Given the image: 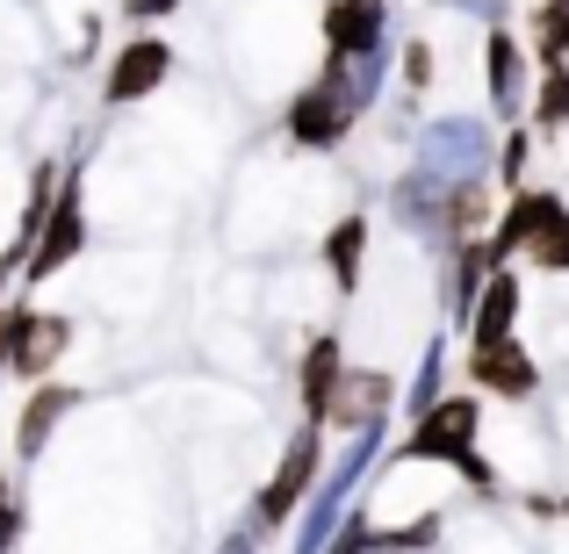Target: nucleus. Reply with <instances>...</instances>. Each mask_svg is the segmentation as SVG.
I'll return each instance as SVG.
<instances>
[{"mask_svg":"<svg viewBox=\"0 0 569 554\" xmlns=\"http://www.w3.org/2000/svg\"><path fill=\"white\" fill-rule=\"evenodd\" d=\"M440 396H447V339H432L426 361H418V374H411V389H403L397 403H403V417H426Z\"/></svg>","mask_w":569,"mask_h":554,"instance_id":"nucleus-21","label":"nucleus"},{"mask_svg":"<svg viewBox=\"0 0 569 554\" xmlns=\"http://www.w3.org/2000/svg\"><path fill=\"white\" fill-rule=\"evenodd\" d=\"M455 8L483 14V29H498V22H505V8H512V0H455Z\"/></svg>","mask_w":569,"mask_h":554,"instance_id":"nucleus-27","label":"nucleus"},{"mask_svg":"<svg viewBox=\"0 0 569 554\" xmlns=\"http://www.w3.org/2000/svg\"><path fill=\"white\" fill-rule=\"evenodd\" d=\"M519 310H527V281L512 274V266H498V274L483 281V295H476L469 310V346H505V339H519Z\"/></svg>","mask_w":569,"mask_h":554,"instance_id":"nucleus-15","label":"nucleus"},{"mask_svg":"<svg viewBox=\"0 0 569 554\" xmlns=\"http://www.w3.org/2000/svg\"><path fill=\"white\" fill-rule=\"evenodd\" d=\"M469 389L476 396L527 403V396H541V361H533L519 339H505V346H469Z\"/></svg>","mask_w":569,"mask_h":554,"instance_id":"nucleus-13","label":"nucleus"},{"mask_svg":"<svg viewBox=\"0 0 569 554\" xmlns=\"http://www.w3.org/2000/svg\"><path fill=\"white\" fill-rule=\"evenodd\" d=\"M72 403H80V389L66 382H37L22 396V417H14V461H43V446H51V432L72 417Z\"/></svg>","mask_w":569,"mask_h":554,"instance_id":"nucleus-16","label":"nucleus"},{"mask_svg":"<svg viewBox=\"0 0 569 554\" xmlns=\"http://www.w3.org/2000/svg\"><path fill=\"white\" fill-rule=\"evenodd\" d=\"M167 80H173V43L167 37H130L123 51L109 58V72H101V101H109V109H130V101H152Z\"/></svg>","mask_w":569,"mask_h":554,"instance_id":"nucleus-10","label":"nucleus"},{"mask_svg":"<svg viewBox=\"0 0 569 554\" xmlns=\"http://www.w3.org/2000/svg\"><path fill=\"white\" fill-rule=\"evenodd\" d=\"M527 123L541 130V138H562V130H569V66H556V72H541V80H533Z\"/></svg>","mask_w":569,"mask_h":554,"instance_id":"nucleus-19","label":"nucleus"},{"mask_svg":"<svg viewBox=\"0 0 569 554\" xmlns=\"http://www.w3.org/2000/svg\"><path fill=\"white\" fill-rule=\"evenodd\" d=\"M483 396H440L426 417H411V432L397 440V461H440V469H455L469 490H498V469L483 461Z\"/></svg>","mask_w":569,"mask_h":554,"instance_id":"nucleus-2","label":"nucleus"},{"mask_svg":"<svg viewBox=\"0 0 569 554\" xmlns=\"http://www.w3.org/2000/svg\"><path fill=\"white\" fill-rule=\"evenodd\" d=\"M490 260L512 266V260H533L541 274H569V202L548 188H519L505 194L498 223H490Z\"/></svg>","mask_w":569,"mask_h":554,"instance_id":"nucleus-3","label":"nucleus"},{"mask_svg":"<svg viewBox=\"0 0 569 554\" xmlns=\"http://www.w3.org/2000/svg\"><path fill=\"white\" fill-rule=\"evenodd\" d=\"M527 51L541 58V72L569 66V0H541V8H533V43Z\"/></svg>","mask_w":569,"mask_h":554,"instance_id":"nucleus-20","label":"nucleus"},{"mask_svg":"<svg viewBox=\"0 0 569 554\" xmlns=\"http://www.w3.org/2000/svg\"><path fill=\"white\" fill-rule=\"evenodd\" d=\"M123 8H130V22H159V14H173L181 0H123Z\"/></svg>","mask_w":569,"mask_h":554,"instance_id":"nucleus-26","label":"nucleus"},{"mask_svg":"<svg viewBox=\"0 0 569 554\" xmlns=\"http://www.w3.org/2000/svg\"><path fill=\"white\" fill-rule=\"evenodd\" d=\"M389 209L403 216V231H418L426 245H440V252H455L461 238H490V223H498L490 173H476V181H447V173L403 167L397 181H389Z\"/></svg>","mask_w":569,"mask_h":554,"instance_id":"nucleus-1","label":"nucleus"},{"mask_svg":"<svg viewBox=\"0 0 569 554\" xmlns=\"http://www.w3.org/2000/svg\"><path fill=\"white\" fill-rule=\"evenodd\" d=\"M29 533V504H22V483L14 475H0V554H14Z\"/></svg>","mask_w":569,"mask_h":554,"instance_id":"nucleus-24","label":"nucleus"},{"mask_svg":"<svg viewBox=\"0 0 569 554\" xmlns=\"http://www.w3.org/2000/svg\"><path fill=\"white\" fill-rule=\"evenodd\" d=\"M325 266H332V289L353 295L361 289V266H368V216H339L325 231Z\"/></svg>","mask_w":569,"mask_h":554,"instance_id":"nucleus-18","label":"nucleus"},{"mask_svg":"<svg viewBox=\"0 0 569 554\" xmlns=\"http://www.w3.org/2000/svg\"><path fill=\"white\" fill-rule=\"evenodd\" d=\"M527 159H533V123H512L498 144V167H490V181H505V194L527 188Z\"/></svg>","mask_w":569,"mask_h":554,"instance_id":"nucleus-22","label":"nucleus"},{"mask_svg":"<svg viewBox=\"0 0 569 554\" xmlns=\"http://www.w3.org/2000/svg\"><path fill=\"white\" fill-rule=\"evenodd\" d=\"M397 396L403 389L389 382L382 367H347L339 374V396H332V417H325V432H376V425H389V411H397Z\"/></svg>","mask_w":569,"mask_h":554,"instance_id":"nucleus-12","label":"nucleus"},{"mask_svg":"<svg viewBox=\"0 0 569 554\" xmlns=\"http://www.w3.org/2000/svg\"><path fill=\"white\" fill-rule=\"evenodd\" d=\"M217 554H260V533H252V526H231L217 541Z\"/></svg>","mask_w":569,"mask_h":554,"instance_id":"nucleus-25","label":"nucleus"},{"mask_svg":"<svg viewBox=\"0 0 569 554\" xmlns=\"http://www.w3.org/2000/svg\"><path fill=\"white\" fill-rule=\"evenodd\" d=\"M411 167L426 173H447V181H476V173L498 167V138H490V123H476V115H432V123L411 130Z\"/></svg>","mask_w":569,"mask_h":554,"instance_id":"nucleus-6","label":"nucleus"},{"mask_svg":"<svg viewBox=\"0 0 569 554\" xmlns=\"http://www.w3.org/2000/svg\"><path fill=\"white\" fill-rule=\"evenodd\" d=\"M339 374H347V339H339V332H318L303 346V361H296V403H303V425H325V417H332Z\"/></svg>","mask_w":569,"mask_h":554,"instance_id":"nucleus-14","label":"nucleus"},{"mask_svg":"<svg viewBox=\"0 0 569 554\" xmlns=\"http://www.w3.org/2000/svg\"><path fill=\"white\" fill-rule=\"evenodd\" d=\"M281 130H289L296 152H339V144H347L353 130H361V109H353V101H347V94H339V87L318 72V80H310L303 94L289 101Z\"/></svg>","mask_w":569,"mask_h":554,"instance_id":"nucleus-8","label":"nucleus"},{"mask_svg":"<svg viewBox=\"0 0 569 554\" xmlns=\"http://www.w3.org/2000/svg\"><path fill=\"white\" fill-rule=\"evenodd\" d=\"M483 101L505 130L527 123V101H533V51L512 37V29H483Z\"/></svg>","mask_w":569,"mask_h":554,"instance_id":"nucleus-9","label":"nucleus"},{"mask_svg":"<svg viewBox=\"0 0 569 554\" xmlns=\"http://www.w3.org/2000/svg\"><path fill=\"white\" fill-rule=\"evenodd\" d=\"M318 475H325V425H296L289 446H281V461H274V475L252 490V518H246V526L260 533V541L281 533V526H296L303 497L318 490Z\"/></svg>","mask_w":569,"mask_h":554,"instance_id":"nucleus-4","label":"nucleus"},{"mask_svg":"<svg viewBox=\"0 0 569 554\" xmlns=\"http://www.w3.org/2000/svg\"><path fill=\"white\" fill-rule=\"evenodd\" d=\"M87 252V202H80V167H66V181H58V202H51V216H43V231H37V245H29V260H22V289H43L51 274H66L72 260Z\"/></svg>","mask_w":569,"mask_h":554,"instance_id":"nucleus-7","label":"nucleus"},{"mask_svg":"<svg viewBox=\"0 0 569 554\" xmlns=\"http://www.w3.org/2000/svg\"><path fill=\"white\" fill-rule=\"evenodd\" d=\"M72 346V318L58 310H29V303H0V374L43 382Z\"/></svg>","mask_w":569,"mask_h":554,"instance_id":"nucleus-5","label":"nucleus"},{"mask_svg":"<svg viewBox=\"0 0 569 554\" xmlns=\"http://www.w3.org/2000/svg\"><path fill=\"white\" fill-rule=\"evenodd\" d=\"M432 72H440V58H432V43H397V80H403V101H426Z\"/></svg>","mask_w":569,"mask_h":554,"instance_id":"nucleus-23","label":"nucleus"},{"mask_svg":"<svg viewBox=\"0 0 569 554\" xmlns=\"http://www.w3.org/2000/svg\"><path fill=\"white\" fill-rule=\"evenodd\" d=\"M382 43H389V0H325V66H353Z\"/></svg>","mask_w":569,"mask_h":554,"instance_id":"nucleus-11","label":"nucleus"},{"mask_svg":"<svg viewBox=\"0 0 569 554\" xmlns=\"http://www.w3.org/2000/svg\"><path fill=\"white\" fill-rule=\"evenodd\" d=\"M440 260H447L440 303H447V318H455V324H469V310H476V295H483V281L498 274V260H490V245H483V238H461L455 252H440Z\"/></svg>","mask_w":569,"mask_h":554,"instance_id":"nucleus-17","label":"nucleus"}]
</instances>
